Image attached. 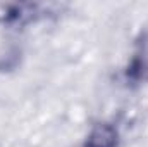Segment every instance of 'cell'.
I'll return each instance as SVG.
<instances>
[{"label": "cell", "mask_w": 148, "mask_h": 147, "mask_svg": "<svg viewBox=\"0 0 148 147\" xmlns=\"http://www.w3.org/2000/svg\"><path fill=\"white\" fill-rule=\"evenodd\" d=\"M124 74L131 85H141L148 81V30L136 40Z\"/></svg>", "instance_id": "obj_1"}]
</instances>
